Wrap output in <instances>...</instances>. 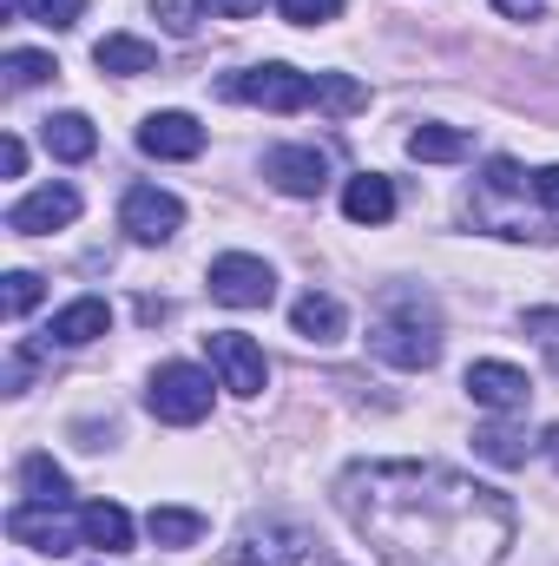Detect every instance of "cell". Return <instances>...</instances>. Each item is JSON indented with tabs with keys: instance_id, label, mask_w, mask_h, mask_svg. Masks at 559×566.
<instances>
[{
	"instance_id": "6da1fadb",
	"label": "cell",
	"mask_w": 559,
	"mask_h": 566,
	"mask_svg": "<svg viewBox=\"0 0 559 566\" xmlns=\"http://www.w3.org/2000/svg\"><path fill=\"white\" fill-rule=\"evenodd\" d=\"M336 507L389 566H494L514 547V501L441 461H356Z\"/></svg>"
},
{
	"instance_id": "7a4b0ae2",
	"label": "cell",
	"mask_w": 559,
	"mask_h": 566,
	"mask_svg": "<svg viewBox=\"0 0 559 566\" xmlns=\"http://www.w3.org/2000/svg\"><path fill=\"white\" fill-rule=\"evenodd\" d=\"M369 349L395 369H434L441 363V329H434V316H421V303H402L369 329Z\"/></svg>"
},
{
	"instance_id": "3957f363",
	"label": "cell",
	"mask_w": 559,
	"mask_h": 566,
	"mask_svg": "<svg viewBox=\"0 0 559 566\" xmlns=\"http://www.w3.org/2000/svg\"><path fill=\"white\" fill-rule=\"evenodd\" d=\"M224 99H244V106H264V113H303V106H316V73H296V66L271 60V66L231 73Z\"/></svg>"
},
{
	"instance_id": "277c9868",
	"label": "cell",
	"mask_w": 559,
	"mask_h": 566,
	"mask_svg": "<svg viewBox=\"0 0 559 566\" xmlns=\"http://www.w3.org/2000/svg\"><path fill=\"white\" fill-rule=\"evenodd\" d=\"M145 409L171 428L204 422V416H211V376L191 369V363H165V369L151 376V389H145Z\"/></svg>"
},
{
	"instance_id": "5b68a950",
	"label": "cell",
	"mask_w": 559,
	"mask_h": 566,
	"mask_svg": "<svg viewBox=\"0 0 559 566\" xmlns=\"http://www.w3.org/2000/svg\"><path fill=\"white\" fill-rule=\"evenodd\" d=\"M204 349H211V369H218V382H224L231 396H264L271 363H264V349H257L244 329H211Z\"/></svg>"
},
{
	"instance_id": "8992f818",
	"label": "cell",
	"mask_w": 559,
	"mask_h": 566,
	"mask_svg": "<svg viewBox=\"0 0 559 566\" xmlns=\"http://www.w3.org/2000/svg\"><path fill=\"white\" fill-rule=\"evenodd\" d=\"M178 224H184V205H178L171 191H158V185H133L126 205H119V231H126L133 244H171Z\"/></svg>"
},
{
	"instance_id": "52a82bcc",
	"label": "cell",
	"mask_w": 559,
	"mask_h": 566,
	"mask_svg": "<svg viewBox=\"0 0 559 566\" xmlns=\"http://www.w3.org/2000/svg\"><path fill=\"white\" fill-rule=\"evenodd\" d=\"M211 296H218L224 310H264V303L277 296V271H271L264 258L231 251V258L211 264Z\"/></svg>"
},
{
	"instance_id": "ba28073f",
	"label": "cell",
	"mask_w": 559,
	"mask_h": 566,
	"mask_svg": "<svg viewBox=\"0 0 559 566\" xmlns=\"http://www.w3.org/2000/svg\"><path fill=\"white\" fill-rule=\"evenodd\" d=\"M309 541L283 521H264V527H244L231 547H224V566H303Z\"/></svg>"
},
{
	"instance_id": "9c48e42d",
	"label": "cell",
	"mask_w": 559,
	"mask_h": 566,
	"mask_svg": "<svg viewBox=\"0 0 559 566\" xmlns=\"http://www.w3.org/2000/svg\"><path fill=\"white\" fill-rule=\"evenodd\" d=\"M73 218H80V191H73V185H40V191H27V198L7 211V231L46 238V231H66Z\"/></svg>"
},
{
	"instance_id": "30bf717a",
	"label": "cell",
	"mask_w": 559,
	"mask_h": 566,
	"mask_svg": "<svg viewBox=\"0 0 559 566\" xmlns=\"http://www.w3.org/2000/svg\"><path fill=\"white\" fill-rule=\"evenodd\" d=\"M7 534H13L20 547H33V554H73V547H86L80 521L66 527L60 507H40V501H20V507L7 514Z\"/></svg>"
},
{
	"instance_id": "8fae6325",
	"label": "cell",
	"mask_w": 559,
	"mask_h": 566,
	"mask_svg": "<svg viewBox=\"0 0 559 566\" xmlns=\"http://www.w3.org/2000/svg\"><path fill=\"white\" fill-rule=\"evenodd\" d=\"M264 178L277 185L283 198H316V191L329 185V158H323L316 145H277V151L264 158Z\"/></svg>"
},
{
	"instance_id": "7c38bea8",
	"label": "cell",
	"mask_w": 559,
	"mask_h": 566,
	"mask_svg": "<svg viewBox=\"0 0 559 566\" xmlns=\"http://www.w3.org/2000/svg\"><path fill=\"white\" fill-rule=\"evenodd\" d=\"M467 396H474L481 409H494V416H514V409H527L534 382H527V369H514V363H467Z\"/></svg>"
},
{
	"instance_id": "4fadbf2b",
	"label": "cell",
	"mask_w": 559,
	"mask_h": 566,
	"mask_svg": "<svg viewBox=\"0 0 559 566\" xmlns=\"http://www.w3.org/2000/svg\"><path fill=\"white\" fill-rule=\"evenodd\" d=\"M139 151L145 158H198L204 151V126L191 113H151L139 126Z\"/></svg>"
},
{
	"instance_id": "5bb4252c",
	"label": "cell",
	"mask_w": 559,
	"mask_h": 566,
	"mask_svg": "<svg viewBox=\"0 0 559 566\" xmlns=\"http://www.w3.org/2000/svg\"><path fill=\"white\" fill-rule=\"evenodd\" d=\"M106 329H113L106 296H80V303H66V310L46 323V343H60V349H86V343H99Z\"/></svg>"
},
{
	"instance_id": "9a60e30c",
	"label": "cell",
	"mask_w": 559,
	"mask_h": 566,
	"mask_svg": "<svg viewBox=\"0 0 559 566\" xmlns=\"http://www.w3.org/2000/svg\"><path fill=\"white\" fill-rule=\"evenodd\" d=\"M342 218H349V224H389V218H395V185H389L382 171H356V178L342 185Z\"/></svg>"
},
{
	"instance_id": "2e32d148",
	"label": "cell",
	"mask_w": 559,
	"mask_h": 566,
	"mask_svg": "<svg viewBox=\"0 0 559 566\" xmlns=\"http://www.w3.org/2000/svg\"><path fill=\"white\" fill-rule=\"evenodd\" d=\"M289 329H296L303 343H336V336L349 329V310H342L329 290H309V296H296V310H289Z\"/></svg>"
},
{
	"instance_id": "e0dca14e",
	"label": "cell",
	"mask_w": 559,
	"mask_h": 566,
	"mask_svg": "<svg viewBox=\"0 0 559 566\" xmlns=\"http://www.w3.org/2000/svg\"><path fill=\"white\" fill-rule=\"evenodd\" d=\"M93 66L99 73H119V80H139V73H158V46L139 40V33H106L93 46Z\"/></svg>"
},
{
	"instance_id": "ac0fdd59",
	"label": "cell",
	"mask_w": 559,
	"mask_h": 566,
	"mask_svg": "<svg viewBox=\"0 0 559 566\" xmlns=\"http://www.w3.org/2000/svg\"><path fill=\"white\" fill-rule=\"evenodd\" d=\"M80 534H86V547H99V554H126V547H133V514H126L119 501H86V507H80Z\"/></svg>"
},
{
	"instance_id": "d6986e66",
	"label": "cell",
	"mask_w": 559,
	"mask_h": 566,
	"mask_svg": "<svg viewBox=\"0 0 559 566\" xmlns=\"http://www.w3.org/2000/svg\"><path fill=\"white\" fill-rule=\"evenodd\" d=\"M40 145H46L53 158L80 165V158H93V151H99V133H93V119H86V113H53V119H40Z\"/></svg>"
},
{
	"instance_id": "ffe728a7",
	"label": "cell",
	"mask_w": 559,
	"mask_h": 566,
	"mask_svg": "<svg viewBox=\"0 0 559 566\" xmlns=\"http://www.w3.org/2000/svg\"><path fill=\"white\" fill-rule=\"evenodd\" d=\"M20 488H27V501H40V507H66V494H73V481H66V468H60L53 454H27V461H20Z\"/></svg>"
},
{
	"instance_id": "44dd1931",
	"label": "cell",
	"mask_w": 559,
	"mask_h": 566,
	"mask_svg": "<svg viewBox=\"0 0 559 566\" xmlns=\"http://www.w3.org/2000/svg\"><path fill=\"white\" fill-rule=\"evenodd\" d=\"M467 151H474V139L461 126H415L409 133V158H421V165H454Z\"/></svg>"
},
{
	"instance_id": "7402d4cb",
	"label": "cell",
	"mask_w": 559,
	"mask_h": 566,
	"mask_svg": "<svg viewBox=\"0 0 559 566\" xmlns=\"http://www.w3.org/2000/svg\"><path fill=\"white\" fill-rule=\"evenodd\" d=\"M145 534H151L158 547H198V541H204V514H198V507H151Z\"/></svg>"
},
{
	"instance_id": "603a6c76",
	"label": "cell",
	"mask_w": 559,
	"mask_h": 566,
	"mask_svg": "<svg viewBox=\"0 0 559 566\" xmlns=\"http://www.w3.org/2000/svg\"><path fill=\"white\" fill-rule=\"evenodd\" d=\"M316 106H329V113H362L369 93H362L349 73H316Z\"/></svg>"
},
{
	"instance_id": "cb8c5ba5",
	"label": "cell",
	"mask_w": 559,
	"mask_h": 566,
	"mask_svg": "<svg viewBox=\"0 0 559 566\" xmlns=\"http://www.w3.org/2000/svg\"><path fill=\"white\" fill-rule=\"evenodd\" d=\"M60 66H53V53H27V46H13L7 53V86L13 93H27V86H40V80H53Z\"/></svg>"
},
{
	"instance_id": "d4e9b609",
	"label": "cell",
	"mask_w": 559,
	"mask_h": 566,
	"mask_svg": "<svg viewBox=\"0 0 559 566\" xmlns=\"http://www.w3.org/2000/svg\"><path fill=\"white\" fill-rule=\"evenodd\" d=\"M27 20H40V27H53V33H66V27H80V13H86V0H13Z\"/></svg>"
},
{
	"instance_id": "484cf974",
	"label": "cell",
	"mask_w": 559,
	"mask_h": 566,
	"mask_svg": "<svg viewBox=\"0 0 559 566\" xmlns=\"http://www.w3.org/2000/svg\"><path fill=\"white\" fill-rule=\"evenodd\" d=\"M474 448H481V454H487V461H494V468H520V461H527V448H520V434H514V428H481V434H474Z\"/></svg>"
},
{
	"instance_id": "4316f807",
	"label": "cell",
	"mask_w": 559,
	"mask_h": 566,
	"mask_svg": "<svg viewBox=\"0 0 559 566\" xmlns=\"http://www.w3.org/2000/svg\"><path fill=\"white\" fill-rule=\"evenodd\" d=\"M277 13L289 20V27H323V20L342 13V0H277Z\"/></svg>"
},
{
	"instance_id": "83f0119b",
	"label": "cell",
	"mask_w": 559,
	"mask_h": 566,
	"mask_svg": "<svg viewBox=\"0 0 559 566\" xmlns=\"http://www.w3.org/2000/svg\"><path fill=\"white\" fill-rule=\"evenodd\" d=\"M33 303H40V277H33V271H7V316L20 323Z\"/></svg>"
},
{
	"instance_id": "f1b7e54d",
	"label": "cell",
	"mask_w": 559,
	"mask_h": 566,
	"mask_svg": "<svg viewBox=\"0 0 559 566\" xmlns=\"http://www.w3.org/2000/svg\"><path fill=\"white\" fill-rule=\"evenodd\" d=\"M481 191H494V198H514V191H527V178H520V165H514V158H487V178H481Z\"/></svg>"
},
{
	"instance_id": "f546056e",
	"label": "cell",
	"mask_w": 559,
	"mask_h": 566,
	"mask_svg": "<svg viewBox=\"0 0 559 566\" xmlns=\"http://www.w3.org/2000/svg\"><path fill=\"white\" fill-rule=\"evenodd\" d=\"M198 7H204V0H151V13H158L171 33H198Z\"/></svg>"
},
{
	"instance_id": "4dcf8cb0",
	"label": "cell",
	"mask_w": 559,
	"mask_h": 566,
	"mask_svg": "<svg viewBox=\"0 0 559 566\" xmlns=\"http://www.w3.org/2000/svg\"><path fill=\"white\" fill-rule=\"evenodd\" d=\"M0 171H7V178H20V171H27V145L13 139V133L0 139Z\"/></svg>"
},
{
	"instance_id": "1f68e13d",
	"label": "cell",
	"mask_w": 559,
	"mask_h": 566,
	"mask_svg": "<svg viewBox=\"0 0 559 566\" xmlns=\"http://www.w3.org/2000/svg\"><path fill=\"white\" fill-rule=\"evenodd\" d=\"M527 336H547V343H559V310H527Z\"/></svg>"
},
{
	"instance_id": "d6a6232c",
	"label": "cell",
	"mask_w": 559,
	"mask_h": 566,
	"mask_svg": "<svg viewBox=\"0 0 559 566\" xmlns=\"http://www.w3.org/2000/svg\"><path fill=\"white\" fill-rule=\"evenodd\" d=\"M204 7H211L218 20H251V13H257L264 0H204Z\"/></svg>"
},
{
	"instance_id": "836d02e7",
	"label": "cell",
	"mask_w": 559,
	"mask_h": 566,
	"mask_svg": "<svg viewBox=\"0 0 559 566\" xmlns=\"http://www.w3.org/2000/svg\"><path fill=\"white\" fill-rule=\"evenodd\" d=\"M534 191H540V205H553V211H559V165L534 171Z\"/></svg>"
},
{
	"instance_id": "e575fe53",
	"label": "cell",
	"mask_w": 559,
	"mask_h": 566,
	"mask_svg": "<svg viewBox=\"0 0 559 566\" xmlns=\"http://www.w3.org/2000/svg\"><path fill=\"white\" fill-rule=\"evenodd\" d=\"M494 7H500V13H507V20H534V13H540V7H547V0H494Z\"/></svg>"
},
{
	"instance_id": "d590c367",
	"label": "cell",
	"mask_w": 559,
	"mask_h": 566,
	"mask_svg": "<svg viewBox=\"0 0 559 566\" xmlns=\"http://www.w3.org/2000/svg\"><path fill=\"white\" fill-rule=\"evenodd\" d=\"M547 454H553V468H559V428H547Z\"/></svg>"
}]
</instances>
